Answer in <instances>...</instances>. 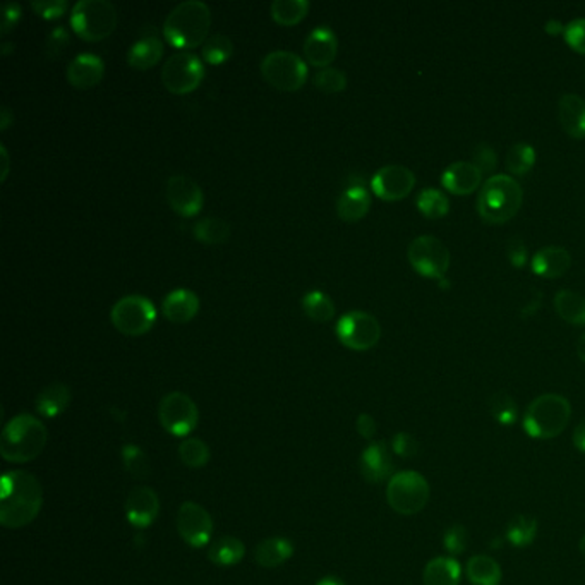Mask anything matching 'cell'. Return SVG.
<instances>
[{
	"label": "cell",
	"instance_id": "53",
	"mask_svg": "<svg viewBox=\"0 0 585 585\" xmlns=\"http://www.w3.org/2000/svg\"><path fill=\"white\" fill-rule=\"evenodd\" d=\"M571 440H573V446H575L580 453H585V419L584 421H580V423L577 424V427L573 429V436H571Z\"/></svg>",
	"mask_w": 585,
	"mask_h": 585
},
{
	"label": "cell",
	"instance_id": "50",
	"mask_svg": "<svg viewBox=\"0 0 585 585\" xmlns=\"http://www.w3.org/2000/svg\"><path fill=\"white\" fill-rule=\"evenodd\" d=\"M21 17V5L17 2H7L2 7V23H0V34L5 36L13 32L17 21Z\"/></svg>",
	"mask_w": 585,
	"mask_h": 585
},
{
	"label": "cell",
	"instance_id": "41",
	"mask_svg": "<svg viewBox=\"0 0 585 585\" xmlns=\"http://www.w3.org/2000/svg\"><path fill=\"white\" fill-rule=\"evenodd\" d=\"M234 54V44L225 34H213L206 40L201 48V55L206 63L211 65H220L227 63Z\"/></svg>",
	"mask_w": 585,
	"mask_h": 585
},
{
	"label": "cell",
	"instance_id": "3",
	"mask_svg": "<svg viewBox=\"0 0 585 585\" xmlns=\"http://www.w3.org/2000/svg\"><path fill=\"white\" fill-rule=\"evenodd\" d=\"M210 26L211 11L205 2L186 0L169 13L163 23V34L172 47L190 52L205 44Z\"/></svg>",
	"mask_w": 585,
	"mask_h": 585
},
{
	"label": "cell",
	"instance_id": "29",
	"mask_svg": "<svg viewBox=\"0 0 585 585\" xmlns=\"http://www.w3.org/2000/svg\"><path fill=\"white\" fill-rule=\"evenodd\" d=\"M294 554V546L288 539L268 538L261 541L254 550V560L263 569H277Z\"/></svg>",
	"mask_w": 585,
	"mask_h": 585
},
{
	"label": "cell",
	"instance_id": "36",
	"mask_svg": "<svg viewBox=\"0 0 585 585\" xmlns=\"http://www.w3.org/2000/svg\"><path fill=\"white\" fill-rule=\"evenodd\" d=\"M536 150L529 142H517L506 153V171L512 175H525L536 165Z\"/></svg>",
	"mask_w": 585,
	"mask_h": 585
},
{
	"label": "cell",
	"instance_id": "16",
	"mask_svg": "<svg viewBox=\"0 0 585 585\" xmlns=\"http://www.w3.org/2000/svg\"><path fill=\"white\" fill-rule=\"evenodd\" d=\"M415 175L404 165H385L371 179V190L383 201H400L411 194Z\"/></svg>",
	"mask_w": 585,
	"mask_h": 585
},
{
	"label": "cell",
	"instance_id": "35",
	"mask_svg": "<svg viewBox=\"0 0 585 585\" xmlns=\"http://www.w3.org/2000/svg\"><path fill=\"white\" fill-rule=\"evenodd\" d=\"M506 541L515 548H527L538 538V521L534 517L517 515L506 525Z\"/></svg>",
	"mask_w": 585,
	"mask_h": 585
},
{
	"label": "cell",
	"instance_id": "39",
	"mask_svg": "<svg viewBox=\"0 0 585 585\" xmlns=\"http://www.w3.org/2000/svg\"><path fill=\"white\" fill-rule=\"evenodd\" d=\"M488 409H490L491 417L502 426H512L519 419L517 404L513 396L506 392L492 394L488 400Z\"/></svg>",
	"mask_w": 585,
	"mask_h": 585
},
{
	"label": "cell",
	"instance_id": "56",
	"mask_svg": "<svg viewBox=\"0 0 585 585\" xmlns=\"http://www.w3.org/2000/svg\"><path fill=\"white\" fill-rule=\"evenodd\" d=\"M0 155H2V160H4L2 180H5V179H7V174H9V155H7V150H5V146H4V144L0 146Z\"/></svg>",
	"mask_w": 585,
	"mask_h": 585
},
{
	"label": "cell",
	"instance_id": "43",
	"mask_svg": "<svg viewBox=\"0 0 585 585\" xmlns=\"http://www.w3.org/2000/svg\"><path fill=\"white\" fill-rule=\"evenodd\" d=\"M315 88H317L321 93L327 95H335L340 93L347 88V76L344 71L336 69V67H325L321 71H317V76L313 78Z\"/></svg>",
	"mask_w": 585,
	"mask_h": 585
},
{
	"label": "cell",
	"instance_id": "22",
	"mask_svg": "<svg viewBox=\"0 0 585 585\" xmlns=\"http://www.w3.org/2000/svg\"><path fill=\"white\" fill-rule=\"evenodd\" d=\"M571 267V254L561 246H546L532 256L531 268L542 278H560Z\"/></svg>",
	"mask_w": 585,
	"mask_h": 585
},
{
	"label": "cell",
	"instance_id": "15",
	"mask_svg": "<svg viewBox=\"0 0 585 585\" xmlns=\"http://www.w3.org/2000/svg\"><path fill=\"white\" fill-rule=\"evenodd\" d=\"M165 198L175 213L184 219L196 217L205 203L203 190L188 175H172L165 186Z\"/></svg>",
	"mask_w": 585,
	"mask_h": 585
},
{
	"label": "cell",
	"instance_id": "20",
	"mask_svg": "<svg viewBox=\"0 0 585 585\" xmlns=\"http://www.w3.org/2000/svg\"><path fill=\"white\" fill-rule=\"evenodd\" d=\"M105 76V63L95 54L76 55L65 71V78L71 86L78 90H90L98 86Z\"/></svg>",
	"mask_w": 585,
	"mask_h": 585
},
{
	"label": "cell",
	"instance_id": "45",
	"mask_svg": "<svg viewBox=\"0 0 585 585\" xmlns=\"http://www.w3.org/2000/svg\"><path fill=\"white\" fill-rule=\"evenodd\" d=\"M471 161L483 172V175L492 174L494 169L498 167V155L491 144L479 142L473 151Z\"/></svg>",
	"mask_w": 585,
	"mask_h": 585
},
{
	"label": "cell",
	"instance_id": "26",
	"mask_svg": "<svg viewBox=\"0 0 585 585\" xmlns=\"http://www.w3.org/2000/svg\"><path fill=\"white\" fill-rule=\"evenodd\" d=\"M161 57H163V42L157 34H148L129 48L127 63L132 69L146 71L155 67L161 61Z\"/></svg>",
	"mask_w": 585,
	"mask_h": 585
},
{
	"label": "cell",
	"instance_id": "37",
	"mask_svg": "<svg viewBox=\"0 0 585 585\" xmlns=\"http://www.w3.org/2000/svg\"><path fill=\"white\" fill-rule=\"evenodd\" d=\"M415 205H417V210L429 220L444 219V215L450 211V201H448L446 194L440 190H433V188L421 190L415 200Z\"/></svg>",
	"mask_w": 585,
	"mask_h": 585
},
{
	"label": "cell",
	"instance_id": "47",
	"mask_svg": "<svg viewBox=\"0 0 585 585\" xmlns=\"http://www.w3.org/2000/svg\"><path fill=\"white\" fill-rule=\"evenodd\" d=\"M32 7L38 16L52 21L63 17L69 5L65 0H33Z\"/></svg>",
	"mask_w": 585,
	"mask_h": 585
},
{
	"label": "cell",
	"instance_id": "33",
	"mask_svg": "<svg viewBox=\"0 0 585 585\" xmlns=\"http://www.w3.org/2000/svg\"><path fill=\"white\" fill-rule=\"evenodd\" d=\"M192 232L205 246H222L230 238V225L219 217H206L194 223Z\"/></svg>",
	"mask_w": 585,
	"mask_h": 585
},
{
	"label": "cell",
	"instance_id": "21",
	"mask_svg": "<svg viewBox=\"0 0 585 585\" xmlns=\"http://www.w3.org/2000/svg\"><path fill=\"white\" fill-rule=\"evenodd\" d=\"M483 182V172L473 161H453L442 174L444 190L457 196H467L479 190Z\"/></svg>",
	"mask_w": 585,
	"mask_h": 585
},
{
	"label": "cell",
	"instance_id": "48",
	"mask_svg": "<svg viewBox=\"0 0 585 585\" xmlns=\"http://www.w3.org/2000/svg\"><path fill=\"white\" fill-rule=\"evenodd\" d=\"M506 256L513 268H523L527 263V246L522 238L513 236L506 242Z\"/></svg>",
	"mask_w": 585,
	"mask_h": 585
},
{
	"label": "cell",
	"instance_id": "30",
	"mask_svg": "<svg viewBox=\"0 0 585 585\" xmlns=\"http://www.w3.org/2000/svg\"><path fill=\"white\" fill-rule=\"evenodd\" d=\"M467 579L473 585H500L503 571L496 560L486 554H475L465 567Z\"/></svg>",
	"mask_w": 585,
	"mask_h": 585
},
{
	"label": "cell",
	"instance_id": "25",
	"mask_svg": "<svg viewBox=\"0 0 585 585\" xmlns=\"http://www.w3.org/2000/svg\"><path fill=\"white\" fill-rule=\"evenodd\" d=\"M371 208V196L364 184H352L342 192L336 203V213L344 222H359Z\"/></svg>",
	"mask_w": 585,
	"mask_h": 585
},
{
	"label": "cell",
	"instance_id": "18",
	"mask_svg": "<svg viewBox=\"0 0 585 585\" xmlns=\"http://www.w3.org/2000/svg\"><path fill=\"white\" fill-rule=\"evenodd\" d=\"M304 57L306 61L315 67H330V63L336 59L338 52V40L332 28L317 26V30L307 34L304 42Z\"/></svg>",
	"mask_w": 585,
	"mask_h": 585
},
{
	"label": "cell",
	"instance_id": "52",
	"mask_svg": "<svg viewBox=\"0 0 585 585\" xmlns=\"http://www.w3.org/2000/svg\"><path fill=\"white\" fill-rule=\"evenodd\" d=\"M356 427H357V433L363 436L364 440H371L376 433V421L373 419V415L369 414H361L356 421Z\"/></svg>",
	"mask_w": 585,
	"mask_h": 585
},
{
	"label": "cell",
	"instance_id": "55",
	"mask_svg": "<svg viewBox=\"0 0 585 585\" xmlns=\"http://www.w3.org/2000/svg\"><path fill=\"white\" fill-rule=\"evenodd\" d=\"M544 30H546V33H550V34H560V33H565V26L560 21H556V19H550L544 24Z\"/></svg>",
	"mask_w": 585,
	"mask_h": 585
},
{
	"label": "cell",
	"instance_id": "59",
	"mask_svg": "<svg viewBox=\"0 0 585 585\" xmlns=\"http://www.w3.org/2000/svg\"><path fill=\"white\" fill-rule=\"evenodd\" d=\"M579 550H580V554L584 556L585 560V536L584 538L580 539V542H579Z\"/></svg>",
	"mask_w": 585,
	"mask_h": 585
},
{
	"label": "cell",
	"instance_id": "19",
	"mask_svg": "<svg viewBox=\"0 0 585 585\" xmlns=\"http://www.w3.org/2000/svg\"><path fill=\"white\" fill-rule=\"evenodd\" d=\"M361 473L367 483H383L390 481L394 473L392 446L385 442H371L361 455Z\"/></svg>",
	"mask_w": 585,
	"mask_h": 585
},
{
	"label": "cell",
	"instance_id": "17",
	"mask_svg": "<svg viewBox=\"0 0 585 585\" xmlns=\"http://www.w3.org/2000/svg\"><path fill=\"white\" fill-rule=\"evenodd\" d=\"M124 510L127 522L136 529H146L159 517V494L148 486H138L127 494Z\"/></svg>",
	"mask_w": 585,
	"mask_h": 585
},
{
	"label": "cell",
	"instance_id": "9",
	"mask_svg": "<svg viewBox=\"0 0 585 585\" xmlns=\"http://www.w3.org/2000/svg\"><path fill=\"white\" fill-rule=\"evenodd\" d=\"M111 321L117 332L127 336H141L155 327L157 309L148 297L132 294L113 304Z\"/></svg>",
	"mask_w": 585,
	"mask_h": 585
},
{
	"label": "cell",
	"instance_id": "23",
	"mask_svg": "<svg viewBox=\"0 0 585 585\" xmlns=\"http://www.w3.org/2000/svg\"><path fill=\"white\" fill-rule=\"evenodd\" d=\"M161 311L169 321L184 325L198 315L200 299L188 288H175L171 294H167V297L161 302Z\"/></svg>",
	"mask_w": 585,
	"mask_h": 585
},
{
	"label": "cell",
	"instance_id": "4",
	"mask_svg": "<svg viewBox=\"0 0 585 585\" xmlns=\"http://www.w3.org/2000/svg\"><path fill=\"white\" fill-rule=\"evenodd\" d=\"M522 201V188L512 175H492L479 190L477 213L486 223L502 225L519 213Z\"/></svg>",
	"mask_w": 585,
	"mask_h": 585
},
{
	"label": "cell",
	"instance_id": "34",
	"mask_svg": "<svg viewBox=\"0 0 585 585\" xmlns=\"http://www.w3.org/2000/svg\"><path fill=\"white\" fill-rule=\"evenodd\" d=\"M311 4L307 0H275L269 5V13L280 26H296L307 16Z\"/></svg>",
	"mask_w": 585,
	"mask_h": 585
},
{
	"label": "cell",
	"instance_id": "42",
	"mask_svg": "<svg viewBox=\"0 0 585 585\" xmlns=\"http://www.w3.org/2000/svg\"><path fill=\"white\" fill-rule=\"evenodd\" d=\"M179 459L190 469L205 467L210 462V448L200 438H188L179 444Z\"/></svg>",
	"mask_w": 585,
	"mask_h": 585
},
{
	"label": "cell",
	"instance_id": "11",
	"mask_svg": "<svg viewBox=\"0 0 585 585\" xmlns=\"http://www.w3.org/2000/svg\"><path fill=\"white\" fill-rule=\"evenodd\" d=\"M412 268L421 277L442 280L450 268V251L444 240L433 236L414 239L407 249Z\"/></svg>",
	"mask_w": 585,
	"mask_h": 585
},
{
	"label": "cell",
	"instance_id": "32",
	"mask_svg": "<svg viewBox=\"0 0 585 585\" xmlns=\"http://www.w3.org/2000/svg\"><path fill=\"white\" fill-rule=\"evenodd\" d=\"M246 554V546L240 539L234 536H222L211 542L208 550V558L217 567H232L242 561Z\"/></svg>",
	"mask_w": 585,
	"mask_h": 585
},
{
	"label": "cell",
	"instance_id": "2",
	"mask_svg": "<svg viewBox=\"0 0 585 585\" xmlns=\"http://www.w3.org/2000/svg\"><path fill=\"white\" fill-rule=\"evenodd\" d=\"M47 442V426L32 414H19L2 429L0 455L11 463H26L42 455Z\"/></svg>",
	"mask_w": 585,
	"mask_h": 585
},
{
	"label": "cell",
	"instance_id": "13",
	"mask_svg": "<svg viewBox=\"0 0 585 585\" xmlns=\"http://www.w3.org/2000/svg\"><path fill=\"white\" fill-rule=\"evenodd\" d=\"M336 336L350 350H369L380 342V321L366 311H350L338 319Z\"/></svg>",
	"mask_w": 585,
	"mask_h": 585
},
{
	"label": "cell",
	"instance_id": "46",
	"mask_svg": "<svg viewBox=\"0 0 585 585\" xmlns=\"http://www.w3.org/2000/svg\"><path fill=\"white\" fill-rule=\"evenodd\" d=\"M565 42L570 48L585 55V17H579L570 21L565 26Z\"/></svg>",
	"mask_w": 585,
	"mask_h": 585
},
{
	"label": "cell",
	"instance_id": "58",
	"mask_svg": "<svg viewBox=\"0 0 585 585\" xmlns=\"http://www.w3.org/2000/svg\"><path fill=\"white\" fill-rule=\"evenodd\" d=\"M317 585H346V582H344L342 579H338V577H333V575H330V577L321 579Z\"/></svg>",
	"mask_w": 585,
	"mask_h": 585
},
{
	"label": "cell",
	"instance_id": "1",
	"mask_svg": "<svg viewBox=\"0 0 585 585\" xmlns=\"http://www.w3.org/2000/svg\"><path fill=\"white\" fill-rule=\"evenodd\" d=\"M44 506L40 481L24 471H11L2 477L0 523L5 529H21L32 523Z\"/></svg>",
	"mask_w": 585,
	"mask_h": 585
},
{
	"label": "cell",
	"instance_id": "24",
	"mask_svg": "<svg viewBox=\"0 0 585 585\" xmlns=\"http://www.w3.org/2000/svg\"><path fill=\"white\" fill-rule=\"evenodd\" d=\"M558 121L573 140H585V100L567 93L558 102Z\"/></svg>",
	"mask_w": 585,
	"mask_h": 585
},
{
	"label": "cell",
	"instance_id": "6",
	"mask_svg": "<svg viewBox=\"0 0 585 585\" xmlns=\"http://www.w3.org/2000/svg\"><path fill=\"white\" fill-rule=\"evenodd\" d=\"M71 26L84 42H102L117 28V9L109 0H80L71 11Z\"/></svg>",
	"mask_w": 585,
	"mask_h": 585
},
{
	"label": "cell",
	"instance_id": "10",
	"mask_svg": "<svg viewBox=\"0 0 585 585\" xmlns=\"http://www.w3.org/2000/svg\"><path fill=\"white\" fill-rule=\"evenodd\" d=\"M205 78L203 61L192 52L179 50L172 54L161 69L163 86L174 95H188Z\"/></svg>",
	"mask_w": 585,
	"mask_h": 585
},
{
	"label": "cell",
	"instance_id": "12",
	"mask_svg": "<svg viewBox=\"0 0 585 585\" xmlns=\"http://www.w3.org/2000/svg\"><path fill=\"white\" fill-rule=\"evenodd\" d=\"M159 419L167 433L177 438H186L198 426L200 411L190 395L171 392L160 402Z\"/></svg>",
	"mask_w": 585,
	"mask_h": 585
},
{
	"label": "cell",
	"instance_id": "40",
	"mask_svg": "<svg viewBox=\"0 0 585 585\" xmlns=\"http://www.w3.org/2000/svg\"><path fill=\"white\" fill-rule=\"evenodd\" d=\"M122 465L129 474L138 479H146L151 473V465L148 455L141 450V446L134 444H127L121 450Z\"/></svg>",
	"mask_w": 585,
	"mask_h": 585
},
{
	"label": "cell",
	"instance_id": "28",
	"mask_svg": "<svg viewBox=\"0 0 585 585\" xmlns=\"http://www.w3.org/2000/svg\"><path fill=\"white\" fill-rule=\"evenodd\" d=\"M71 404V390L67 385H63L61 381L50 383L47 385L38 396H36V411L40 415L47 417V419H54L57 415H61Z\"/></svg>",
	"mask_w": 585,
	"mask_h": 585
},
{
	"label": "cell",
	"instance_id": "57",
	"mask_svg": "<svg viewBox=\"0 0 585 585\" xmlns=\"http://www.w3.org/2000/svg\"><path fill=\"white\" fill-rule=\"evenodd\" d=\"M577 356L579 359L585 363V332L580 335V338L577 340Z\"/></svg>",
	"mask_w": 585,
	"mask_h": 585
},
{
	"label": "cell",
	"instance_id": "31",
	"mask_svg": "<svg viewBox=\"0 0 585 585\" xmlns=\"http://www.w3.org/2000/svg\"><path fill=\"white\" fill-rule=\"evenodd\" d=\"M554 309L558 317L563 321L575 327L585 325V297L579 292H573L569 288H561L554 296Z\"/></svg>",
	"mask_w": 585,
	"mask_h": 585
},
{
	"label": "cell",
	"instance_id": "51",
	"mask_svg": "<svg viewBox=\"0 0 585 585\" xmlns=\"http://www.w3.org/2000/svg\"><path fill=\"white\" fill-rule=\"evenodd\" d=\"M69 45V33L65 28L59 26L54 32L50 33L47 40V55L48 57H59L63 52V48Z\"/></svg>",
	"mask_w": 585,
	"mask_h": 585
},
{
	"label": "cell",
	"instance_id": "49",
	"mask_svg": "<svg viewBox=\"0 0 585 585\" xmlns=\"http://www.w3.org/2000/svg\"><path fill=\"white\" fill-rule=\"evenodd\" d=\"M419 450V444L407 433H398L392 440V452H395L398 457H414Z\"/></svg>",
	"mask_w": 585,
	"mask_h": 585
},
{
	"label": "cell",
	"instance_id": "5",
	"mask_svg": "<svg viewBox=\"0 0 585 585\" xmlns=\"http://www.w3.org/2000/svg\"><path fill=\"white\" fill-rule=\"evenodd\" d=\"M571 417L569 400L558 394H544L531 402L523 414V429L534 440H553L560 436Z\"/></svg>",
	"mask_w": 585,
	"mask_h": 585
},
{
	"label": "cell",
	"instance_id": "54",
	"mask_svg": "<svg viewBox=\"0 0 585 585\" xmlns=\"http://www.w3.org/2000/svg\"><path fill=\"white\" fill-rule=\"evenodd\" d=\"M11 124H15V115L11 113V111L7 107H4L2 113H0V129L2 131H7Z\"/></svg>",
	"mask_w": 585,
	"mask_h": 585
},
{
	"label": "cell",
	"instance_id": "44",
	"mask_svg": "<svg viewBox=\"0 0 585 585\" xmlns=\"http://www.w3.org/2000/svg\"><path fill=\"white\" fill-rule=\"evenodd\" d=\"M469 544V532L463 525H452L444 536V548L452 558L465 553Z\"/></svg>",
	"mask_w": 585,
	"mask_h": 585
},
{
	"label": "cell",
	"instance_id": "14",
	"mask_svg": "<svg viewBox=\"0 0 585 585\" xmlns=\"http://www.w3.org/2000/svg\"><path fill=\"white\" fill-rule=\"evenodd\" d=\"M177 532L190 548H205L213 534V519L205 506L196 502H184L177 512Z\"/></svg>",
	"mask_w": 585,
	"mask_h": 585
},
{
	"label": "cell",
	"instance_id": "7",
	"mask_svg": "<svg viewBox=\"0 0 585 585\" xmlns=\"http://www.w3.org/2000/svg\"><path fill=\"white\" fill-rule=\"evenodd\" d=\"M431 488L426 477L415 471H402L390 477L386 486V502L398 515H415L429 502Z\"/></svg>",
	"mask_w": 585,
	"mask_h": 585
},
{
	"label": "cell",
	"instance_id": "27",
	"mask_svg": "<svg viewBox=\"0 0 585 585\" xmlns=\"http://www.w3.org/2000/svg\"><path fill=\"white\" fill-rule=\"evenodd\" d=\"M462 579V565L457 558L438 556L427 561L423 571L424 585H459Z\"/></svg>",
	"mask_w": 585,
	"mask_h": 585
},
{
	"label": "cell",
	"instance_id": "8",
	"mask_svg": "<svg viewBox=\"0 0 585 585\" xmlns=\"http://www.w3.org/2000/svg\"><path fill=\"white\" fill-rule=\"evenodd\" d=\"M261 76L280 92H297L307 80V63L294 52L275 50L261 61Z\"/></svg>",
	"mask_w": 585,
	"mask_h": 585
},
{
	"label": "cell",
	"instance_id": "38",
	"mask_svg": "<svg viewBox=\"0 0 585 585\" xmlns=\"http://www.w3.org/2000/svg\"><path fill=\"white\" fill-rule=\"evenodd\" d=\"M302 311L306 313V317L317 323H327L335 317V304L332 299L319 292V290H313L309 294H306L302 297Z\"/></svg>",
	"mask_w": 585,
	"mask_h": 585
}]
</instances>
